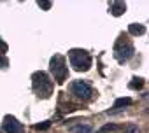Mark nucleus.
Masks as SVG:
<instances>
[{
	"instance_id": "nucleus-6",
	"label": "nucleus",
	"mask_w": 149,
	"mask_h": 133,
	"mask_svg": "<svg viewBox=\"0 0 149 133\" xmlns=\"http://www.w3.org/2000/svg\"><path fill=\"white\" fill-rule=\"evenodd\" d=\"M4 128H6V131L7 133H23V124H19L14 117H11V116H7L6 119H4Z\"/></svg>"
},
{
	"instance_id": "nucleus-14",
	"label": "nucleus",
	"mask_w": 149,
	"mask_h": 133,
	"mask_svg": "<svg viewBox=\"0 0 149 133\" xmlns=\"http://www.w3.org/2000/svg\"><path fill=\"white\" fill-rule=\"evenodd\" d=\"M6 51H7V44H6L2 39H0V54H4Z\"/></svg>"
},
{
	"instance_id": "nucleus-15",
	"label": "nucleus",
	"mask_w": 149,
	"mask_h": 133,
	"mask_svg": "<svg viewBox=\"0 0 149 133\" xmlns=\"http://www.w3.org/2000/svg\"><path fill=\"white\" fill-rule=\"evenodd\" d=\"M126 133H140V130L137 126H128L126 128Z\"/></svg>"
},
{
	"instance_id": "nucleus-2",
	"label": "nucleus",
	"mask_w": 149,
	"mask_h": 133,
	"mask_svg": "<svg viewBox=\"0 0 149 133\" xmlns=\"http://www.w3.org/2000/svg\"><path fill=\"white\" fill-rule=\"evenodd\" d=\"M70 65L74 66L76 70H88L91 66V56L86 53V51H81V49H74L70 51Z\"/></svg>"
},
{
	"instance_id": "nucleus-8",
	"label": "nucleus",
	"mask_w": 149,
	"mask_h": 133,
	"mask_svg": "<svg viewBox=\"0 0 149 133\" xmlns=\"http://www.w3.org/2000/svg\"><path fill=\"white\" fill-rule=\"evenodd\" d=\"M91 131V126L90 124H79V126H74V128H70V133H90Z\"/></svg>"
},
{
	"instance_id": "nucleus-11",
	"label": "nucleus",
	"mask_w": 149,
	"mask_h": 133,
	"mask_svg": "<svg viewBox=\"0 0 149 133\" xmlns=\"http://www.w3.org/2000/svg\"><path fill=\"white\" fill-rule=\"evenodd\" d=\"M140 86H142V81L140 79H133V82H130V88L132 89H139Z\"/></svg>"
},
{
	"instance_id": "nucleus-4",
	"label": "nucleus",
	"mask_w": 149,
	"mask_h": 133,
	"mask_svg": "<svg viewBox=\"0 0 149 133\" xmlns=\"http://www.w3.org/2000/svg\"><path fill=\"white\" fill-rule=\"evenodd\" d=\"M70 91H72V95H76L77 98H83V100H88L93 95V89L86 81H74L70 84Z\"/></svg>"
},
{
	"instance_id": "nucleus-7",
	"label": "nucleus",
	"mask_w": 149,
	"mask_h": 133,
	"mask_svg": "<svg viewBox=\"0 0 149 133\" xmlns=\"http://www.w3.org/2000/svg\"><path fill=\"white\" fill-rule=\"evenodd\" d=\"M126 9V6L123 4V2H112L111 4V11H112V14L114 16H119V14H123V11Z\"/></svg>"
},
{
	"instance_id": "nucleus-9",
	"label": "nucleus",
	"mask_w": 149,
	"mask_h": 133,
	"mask_svg": "<svg viewBox=\"0 0 149 133\" xmlns=\"http://www.w3.org/2000/svg\"><path fill=\"white\" fill-rule=\"evenodd\" d=\"M128 32H130L132 35H140V33H144V26H142V25H135V23H133V25H130V26H128Z\"/></svg>"
},
{
	"instance_id": "nucleus-13",
	"label": "nucleus",
	"mask_w": 149,
	"mask_h": 133,
	"mask_svg": "<svg viewBox=\"0 0 149 133\" xmlns=\"http://www.w3.org/2000/svg\"><path fill=\"white\" fill-rule=\"evenodd\" d=\"M111 130H114V126H112V124H107V126H104V128H100V130H98L97 133H109Z\"/></svg>"
},
{
	"instance_id": "nucleus-1",
	"label": "nucleus",
	"mask_w": 149,
	"mask_h": 133,
	"mask_svg": "<svg viewBox=\"0 0 149 133\" xmlns=\"http://www.w3.org/2000/svg\"><path fill=\"white\" fill-rule=\"evenodd\" d=\"M33 89L39 96L47 98L53 91V82L49 81V77L44 72H37V74H33Z\"/></svg>"
},
{
	"instance_id": "nucleus-3",
	"label": "nucleus",
	"mask_w": 149,
	"mask_h": 133,
	"mask_svg": "<svg viewBox=\"0 0 149 133\" xmlns=\"http://www.w3.org/2000/svg\"><path fill=\"white\" fill-rule=\"evenodd\" d=\"M51 74H53V77H54V81L58 84L65 82L67 74H68V69L65 66V58L63 56L56 54L54 58H51Z\"/></svg>"
},
{
	"instance_id": "nucleus-17",
	"label": "nucleus",
	"mask_w": 149,
	"mask_h": 133,
	"mask_svg": "<svg viewBox=\"0 0 149 133\" xmlns=\"http://www.w3.org/2000/svg\"><path fill=\"white\" fill-rule=\"evenodd\" d=\"M39 6H40V7H44V9H49V7H51V4H49V2H39Z\"/></svg>"
},
{
	"instance_id": "nucleus-5",
	"label": "nucleus",
	"mask_w": 149,
	"mask_h": 133,
	"mask_svg": "<svg viewBox=\"0 0 149 133\" xmlns=\"http://www.w3.org/2000/svg\"><path fill=\"white\" fill-rule=\"evenodd\" d=\"M132 54H133V46L128 40H118L114 47V56L119 61H126L128 58H132Z\"/></svg>"
},
{
	"instance_id": "nucleus-12",
	"label": "nucleus",
	"mask_w": 149,
	"mask_h": 133,
	"mask_svg": "<svg viewBox=\"0 0 149 133\" xmlns=\"http://www.w3.org/2000/svg\"><path fill=\"white\" fill-rule=\"evenodd\" d=\"M9 65V61H7V58L4 56V54H0V69H6V66Z\"/></svg>"
},
{
	"instance_id": "nucleus-10",
	"label": "nucleus",
	"mask_w": 149,
	"mask_h": 133,
	"mask_svg": "<svg viewBox=\"0 0 149 133\" xmlns=\"http://www.w3.org/2000/svg\"><path fill=\"white\" fill-rule=\"evenodd\" d=\"M130 103H132L130 98H119V100H116V103H114V110H121V107H126V105H130Z\"/></svg>"
},
{
	"instance_id": "nucleus-16",
	"label": "nucleus",
	"mask_w": 149,
	"mask_h": 133,
	"mask_svg": "<svg viewBox=\"0 0 149 133\" xmlns=\"http://www.w3.org/2000/svg\"><path fill=\"white\" fill-rule=\"evenodd\" d=\"M35 128H37V130H47V128H49V123L46 121V123H42V124H37Z\"/></svg>"
}]
</instances>
